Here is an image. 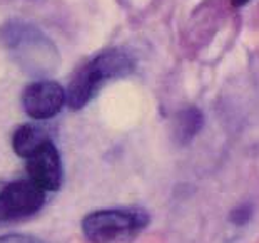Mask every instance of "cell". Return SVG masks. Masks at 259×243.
I'll use <instances>...</instances> for the list:
<instances>
[{
	"label": "cell",
	"instance_id": "11",
	"mask_svg": "<svg viewBox=\"0 0 259 243\" xmlns=\"http://www.w3.org/2000/svg\"><path fill=\"white\" fill-rule=\"evenodd\" d=\"M231 2H233L234 7H242V5H246L249 0H231Z\"/></svg>",
	"mask_w": 259,
	"mask_h": 243
},
{
	"label": "cell",
	"instance_id": "9",
	"mask_svg": "<svg viewBox=\"0 0 259 243\" xmlns=\"http://www.w3.org/2000/svg\"><path fill=\"white\" fill-rule=\"evenodd\" d=\"M0 243H44L42 240L35 238L32 235H22V233H10L0 236Z\"/></svg>",
	"mask_w": 259,
	"mask_h": 243
},
{
	"label": "cell",
	"instance_id": "2",
	"mask_svg": "<svg viewBox=\"0 0 259 243\" xmlns=\"http://www.w3.org/2000/svg\"><path fill=\"white\" fill-rule=\"evenodd\" d=\"M147 225L144 210H99L82 220V231L91 243H131Z\"/></svg>",
	"mask_w": 259,
	"mask_h": 243
},
{
	"label": "cell",
	"instance_id": "1",
	"mask_svg": "<svg viewBox=\"0 0 259 243\" xmlns=\"http://www.w3.org/2000/svg\"><path fill=\"white\" fill-rule=\"evenodd\" d=\"M134 71V60L120 49H111L77 71L67 89V104L70 109H82L91 101L101 86L109 79H119Z\"/></svg>",
	"mask_w": 259,
	"mask_h": 243
},
{
	"label": "cell",
	"instance_id": "7",
	"mask_svg": "<svg viewBox=\"0 0 259 243\" xmlns=\"http://www.w3.org/2000/svg\"><path fill=\"white\" fill-rule=\"evenodd\" d=\"M204 126V116L201 109L186 108L179 111L174 119V140L179 145H187L199 134Z\"/></svg>",
	"mask_w": 259,
	"mask_h": 243
},
{
	"label": "cell",
	"instance_id": "5",
	"mask_svg": "<svg viewBox=\"0 0 259 243\" xmlns=\"http://www.w3.org/2000/svg\"><path fill=\"white\" fill-rule=\"evenodd\" d=\"M29 178L46 191H57L62 185V163L52 141L46 143L37 153L27 158Z\"/></svg>",
	"mask_w": 259,
	"mask_h": 243
},
{
	"label": "cell",
	"instance_id": "4",
	"mask_svg": "<svg viewBox=\"0 0 259 243\" xmlns=\"http://www.w3.org/2000/svg\"><path fill=\"white\" fill-rule=\"evenodd\" d=\"M9 218H22L37 213L46 203V190L29 180H17L0 191Z\"/></svg>",
	"mask_w": 259,
	"mask_h": 243
},
{
	"label": "cell",
	"instance_id": "10",
	"mask_svg": "<svg viewBox=\"0 0 259 243\" xmlns=\"http://www.w3.org/2000/svg\"><path fill=\"white\" fill-rule=\"evenodd\" d=\"M4 220H9V217H7V212H5L2 200H0V222H4Z\"/></svg>",
	"mask_w": 259,
	"mask_h": 243
},
{
	"label": "cell",
	"instance_id": "6",
	"mask_svg": "<svg viewBox=\"0 0 259 243\" xmlns=\"http://www.w3.org/2000/svg\"><path fill=\"white\" fill-rule=\"evenodd\" d=\"M51 141L47 131L37 124H22L15 129L12 136V148L17 156L30 158L37 153L46 143Z\"/></svg>",
	"mask_w": 259,
	"mask_h": 243
},
{
	"label": "cell",
	"instance_id": "3",
	"mask_svg": "<svg viewBox=\"0 0 259 243\" xmlns=\"http://www.w3.org/2000/svg\"><path fill=\"white\" fill-rule=\"evenodd\" d=\"M67 102V92L56 81H37L25 87L22 104L32 119H51Z\"/></svg>",
	"mask_w": 259,
	"mask_h": 243
},
{
	"label": "cell",
	"instance_id": "8",
	"mask_svg": "<svg viewBox=\"0 0 259 243\" xmlns=\"http://www.w3.org/2000/svg\"><path fill=\"white\" fill-rule=\"evenodd\" d=\"M251 215H252V210L249 205H241L231 212L229 220H231V223H234L238 226H244L251 220Z\"/></svg>",
	"mask_w": 259,
	"mask_h": 243
}]
</instances>
